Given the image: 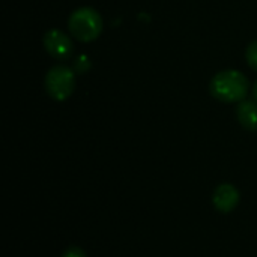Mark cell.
Wrapping results in <instances>:
<instances>
[{
  "mask_svg": "<svg viewBox=\"0 0 257 257\" xmlns=\"http://www.w3.org/2000/svg\"><path fill=\"white\" fill-rule=\"evenodd\" d=\"M209 89L212 96L223 102H238L247 96L250 84L242 72L235 69H227L218 72L212 78Z\"/></svg>",
  "mask_w": 257,
  "mask_h": 257,
  "instance_id": "1",
  "label": "cell"
},
{
  "mask_svg": "<svg viewBox=\"0 0 257 257\" xmlns=\"http://www.w3.org/2000/svg\"><path fill=\"white\" fill-rule=\"evenodd\" d=\"M68 26L71 33L83 41V42H89L96 39L101 32H102V18L98 14L96 9L84 6V8H78L75 9L68 20Z\"/></svg>",
  "mask_w": 257,
  "mask_h": 257,
  "instance_id": "2",
  "label": "cell"
},
{
  "mask_svg": "<svg viewBox=\"0 0 257 257\" xmlns=\"http://www.w3.org/2000/svg\"><path fill=\"white\" fill-rule=\"evenodd\" d=\"M75 87V77L72 69L63 65L53 66L45 75V89L56 101H65L71 96Z\"/></svg>",
  "mask_w": 257,
  "mask_h": 257,
  "instance_id": "3",
  "label": "cell"
},
{
  "mask_svg": "<svg viewBox=\"0 0 257 257\" xmlns=\"http://www.w3.org/2000/svg\"><path fill=\"white\" fill-rule=\"evenodd\" d=\"M44 47L56 59H68L74 51V44L69 36L57 29L48 30L44 35Z\"/></svg>",
  "mask_w": 257,
  "mask_h": 257,
  "instance_id": "4",
  "label": "cell"
},
{
  "mask_svg": "<svg viewBox=\"0 0 257 257\" xmlns=\"http://www.w3.org/2000/svg\"><path fill=\"white\" fill-rule=\"evenodd\" d=\"M238 191L232 185H221L214 194V205L221 212H230L238 205Z\"/></svg>",
  "mask_w": 257,
  "mask_h": 257,
  "instance_id": "5",
  "label": "cell"
},
{
  "mask_svg": "<svg viewBox=\"0 0 257 257\" xmlns=\"http://www.w3.org/2000/svg\"><path fill=\"white\" fill-rule=\"evenodd\" d=\"M238 119L245 130L257 131V102L244 101L236 108Z\"/></svg>",
  "mask_w": 257,
  "mask_h": 257,
  "instance_id": "6",
  "label": "cell"
},
{
  "mask_svg": "<svg viewBox=\"0 0 257 257\" xmlns=\"http://www.w3.org/2000/svg\"><path fill=\"white\" fill-rule=\"evenodd\" d=\"M245 57H247V62H248L250 68H253L254 71H257V41H253L248 45Z\"/></svg>",
  "mask_w": 257,
  "mask_h": 257,
  "instance_id": "7",
  "label": "cell"
},
{
  "mask_svg": "<svg viewBox=\"0 0 257 257\" xmlns=\"http://www.w3.org/2000/svg\"><path fill=\"white\" fill-rule=\"evenodd\" d=\"M62 257H86V254L80 248H69Z\"/></svg>",
  "mask_w": 257,
  "mask_h": 257,
  "instance_id": "8",
  "label": "cell"
},
{
  "mask_svg": "<svg viewBox=\"0 0 257 257\" xmlns=\"http://www.w3.org/2000/svg\"><path fill=\"white\" fill-rule=\"evenodd\" d=\"M253 95H254V99H256L257 102V81L256 84H254V87H253Z\"/></svg>",
  "mask_w": 257,
  "mask_h": 257,
  "instance_id": "9",
  "label": "cell"
}]
</instances>
